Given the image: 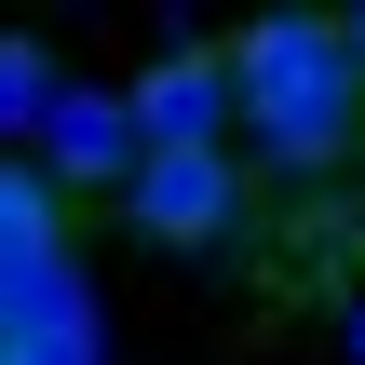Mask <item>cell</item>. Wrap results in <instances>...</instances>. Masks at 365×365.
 Masks as SVG:
<instances>
[{"label":"cell","instance_id":"obj_5","mask_svg":"<svg viewBox=\"0 0 365 365\" xmlns=\"http://www.w3.org/2000/svg\"><path fill=\"white\" fill-rule=\"evenodd\" d=\"M41 108H54V54L41 41H0V135H27Z\"/></svg>","mask_w":365,"mask_h":365},{"label":"cell","instance_id":"obj_2","mask_svg":"<svg viewBox=\"0 0 365 365\" xmlns=\"http://www.w3.org/2000/svg\"><path fill=\"white\" fill-rule=\"evenodd\" d=\"M122 230L163 244V257H230V244H244V163H230V149H135Z\"/></svg>","mask_w":365,"mask_h":365},{"label":"cell","instance_id":"obj_4","mask_svg":"<svg viewBox=\"0 0 365 365\" xmlns=\"http://www.w3.org/2000/svg\"><path fill=\"white\" fill-rule=\"evenodd\" d=\"M135 149H230V68L217 54H163L135 95H122Z\"/></svg>","mask_w":365,"mask_h":365},{"label":"cell","instance_id":"obj_8","mask_svg":"<svg viewBox=\"0 0 365 365\" xmlns=\"http://www.w3.org/2000/svg\"><path fill=\"white\" fill-rule=\"evenodd\" d=\"M352 365H365V312H352Z\"/></svg>","mask_w":365,"mask_h":365},{"label":"cell","instance_id":"obj_6","mask_svg":"<svg viewBox=\"0 0 365 365\" xmlns=\"http://www.w3.org/2000/svg\"><path fill=\"white\" fill-rule=\"evenodd\" d=\"M0 365H108V325H95V312H68V325H27V339H0Z\"/></svg>","mask_w":365,"mask_h":365},{"label":"cell","instance_id":"obj_7","mask_svg":"<svg viewBox=\"0 0 365 365\" xmlns=\"http://www.w3.org/2000/svg\"><path fill=\"white\" fill-rule=\"evenodd\" d=\"M339 41H352V68H365V14H339Z\"/></svg>","mask_w":365,"mask_h":365},{"label":"cell","instance_id":"obj_3","mask_svg":"<svg viewBox=\"0 0 365 365\" xmlns=\"http://www.w3.org/2000/svg\"><path fill=\"white\" fill-rule=\"evenodd\" d=\"M27 135H41V163H27V176H41L54 203H68V190H122V176H135V122H122V95H95V81H54V108H41Z\"/></svg>","mask_w":365,"mask_h":365},{"label":"cell","instance_id":"obj_1","mask_svg":"<svg viewBox=\"0 0 365 365\" xmlns=\"http://www.w3.org/2000/svg\"><path fill=\"white\" fill-rule=\"evenodd\" d=\"M217 68H230V135H257L271 176H339L365 149V68L339 14H257Z\"/></svg>","mask_w":365,"mask_h":365}]
</instances>
